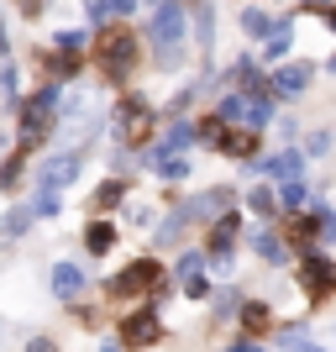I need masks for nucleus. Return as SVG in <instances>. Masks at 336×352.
I'll return each instance as SVG.
<instances>
[{"mask_svg": "<svg viewBox=\"0 0 336 352\" xmlns=\"http://www.w3.org/2000/svg\"><path fill=\"white\" fill-rule=\"evenodd\" d=\"M278 347H284V352H315L305 331H284V337H278Z\"/></svg>", "mask_w": 336, "mask_h": 352, "instance_id": "nucleus-26", "label": "nucleus"}, {"mask_svg": "<svg viewBox=\"0 0 336 352\" xmlns=\"http://www.w3.org/2000/svg\"><path fill=\"white\" fill-rule=\"evenodd\" d=\"M158 337H163V326H158V316H153V310H137V316H126V321H121V342H126L132 352L153 347Z\"/></svg>", "mask_w": 336, "mask_h": 352, "instance_id": "nucleus-7", "label": "nucleus"}, {"mask_svg": "<svg viewBox=\"0 0 336 352\" xmlns=\"http://www.w3.org/2000/svg\"><path fill=\"white\" fill-rule=\"evenodd\" d=\"M27 232V210H5V221H0V236H16Z\"/></svg>", "mask_w": 336, "mask_h": 352, "instance_id": "nucleus-27", "label": "nucleus"}, {"mask_svg": "<svg viewBox=\"0 0 336 352\" xmlns=\"http://www.w3.org/2000/svg\"><path fill=\"white\" fill-rule=\"evenodd\" d=\"M27 352H53V342H47V337H37V342H27Z\"/></svg>", "mask_w": 336, "mask_h": 352, "instance_id": "nucleus-37", "label": "nucleus"}, {"mask_svg": "<svg viewBox=\"0 0 336 352\" xmlns=\"http://www.w3.org/2000/svg\"><path fill=\"white\" fill-rule=\"evenodd\" d=\"M100 352H121V347H100Z\"/></svg>", "mask_w": 336, "mask_h": 352, "instance_id": "nucleus-41", "label": "nucleus"}, {"mask_svg": "<svg viewBox=\"0 0 336 352\" xmlns=\"http://www.w3.org/2000/svg\"><path fill=\"white\" fill-rule=\"evenodd\" d=\"M85 43H89V37H85L79 27H74V32H58V47L69 53V58H79V53H85Z\"/></svg>", "mask_w": 336, "mask_h": 352, "instance_id": "nucleus-23", "label": "nucleus"}, {"mask_svg": "<svg viewBox=\"0 0 336 352\" xmlns=\"http://www.w3.org/2000/svg\"><path fill=\"white\" fill-rule=\"evenodd\" d=\"M221 121H247V95H221Z\"/></svg>", "mask_w": 336, "mask_h": 352, "instance_id": "nucleus-20", "label": "nucleus"}, {"mask_svg": "<svg viewBox=\"0 0 336 352\" xmlns=\"http://www.w3.org/2000/svg\"><path fill=\"white\" fill-rule=\"evenodd\" d=\"M294 47V32H289V21H278V27H268V47H263V58L268 63H278L284 53Z\"/></svg>", "mask_w": 336, "mask_h": 352, "instance_id": "nucleus-16", "label": "nucleus"}, {"mask_svg": "<svg viewBox=\"0 0 336 352\" xmlns=\"http://www.w3.org/2000/svg\"><path fill=\"white\" fill-rule=\"evenodd\" d=\"M53 116H58V89L47 85L21 105V142H43V137L53 132Z\"/></svg>", "mask_w": 336, "mask_h": 352, "instance_id": "nucleus-2", "label": "nucleus"}, {"mask_svg": "<svg viewBox=\"0 0 336 352\" xmlns=\"http://www.w3.org/2000/svg\"><path fill=\"white\" fill-rule=\"evenodd\" d=\"M268 321H273V310H268L263 300H252V305H242V326H247V331H263Z\"/></svg>", "mask_w": 336, "mask_h": 352, "instance_id": "nucleus-19", "label": "nucleus"}, {"mask_svg": "<svg viewBox=\"0 0 336 352\" xmlns=\"http://www.w3.org/2000/svg\"><path fill=\"white\" fill-rule=\"evenodd\" d=\"M236 232H242V221H236L232 210H221L216 232H210V248H216V252H232V248H236Z\"/></svg>", "mask_w": 336, "mask_h": 352, "instance_id": "nucleus-14", "label": "nucleus"}, {"mask_svg": "<svg viewBox=\"0 0 336 352\" xmlns=\"http://www.w3.org/2000/svg\"><path fill=\"white\" fill-rule=\"evenodd\" d=\"M100 69H105V79H126L137 69V37H111L100 47Z\"/></svg>", "mask_w": 336, "mask_h": 352, "instance_id": "nucleus-5", "label": "nucleus"}, {"mask_svg": "<svg viewBox=\"0 0 336 352\" xmlns=\"http://www.w3.org/2000/svg\"><path fill=\"white\" fill-rule=\"evenodd\" d=\"M305 289L315 294V300L336 289V263L326 258V252H305Z\"/></svg>", "mask_w": 336, "mask_h": 352, "instance_id": "nucleus-9", "label": "nucleus"}, {"mask_svg": "<svg viewBox=\"0 0 336 352\" xmlns=\"http://www.w3.org/2000/svg\"><path fill=\"white\" fill-rule=\"evenodd\" d=\"M226 352H263L258 342H236V347H226Z\"/></svg>", "mask_w": 336, "mask_h": 352, "instance_id": "nucleus-38", "label": "nucleus"}, {"mask_svg": "<svg viewBox=\"0 0 336 352\" xmlns=\"http://www.w3.org/2000/svg\"><path fill=\"white\" fill-rule=\"evenodd\" d=\"M179 279H194V274H200V268H205V252H179Z\"/></svg>", "mask_w": 336, "mask_h": 352, "instance_id": "nucleus-22", "label": "nucleus"}, {"mask_svg": "<svg viewBox=\"0 0 336 352\" xmlns=\"http://www.w3.org/2000/svg\"><path fill=\"white\" fill-rule=\"evenodd\" d=\"M326 6H331V0H305V11H326Z\"/></svg>", "mask_w": 336, "mask_h": 352, "instance_id": "nucleus-39", "label": "nucleus"}, {"mask_svg": "<svg viewBox=\"0 0 336 352\" xmlns=\"http://www.w3.org/2000/svg\"><path fill=\"white\" fill-rule=\"evenodd\" d=\"M194 137H200V126H194V121H174V126H168V137H163V142L153 147L147 158H163V153H179V147H190Z\"/></svg>", "mask_w": 336, "mask_h": 352, "instance_id": "nucleus-11", "label": "nucleus"}, {"mask_svg": "<svg viewBox=\"0 0 336 352\" xmlns=\"http://www.w3.org/2000/svg\"><path fill=\"white\" fill-rule=\"evenodd\" d=\"M47 284H53V294H58V300H74V294L85 289V274H79L74 263H53V279H47Z\"/></svg>", "mask_w": 336, "mask_h": 352, "instance_id": "nucleus-12", "label": "nucleus"}, {"mask_svg": "<svg viewBox=\"0 0 336 352\" xmlns=\"http://www.w3.org/2000/svg\"><path fill=\"white\" fill-rule=\"evenodd\" d=\"M121 200H126V190H121V184H100V190H95V206H100V210L121 206Z\"/></svg>", "mask_w": 336, "mask_h": 352, "instance_id": "nucleus-24", "label": "nucleus"}, {"mask_svg": "<svg viewBox=\"0 0 336 352\" xmlns=\"http://www.w3.org/2000/svg\"><path fill=\"white\" fill-rule=\"evenodd\" d=\"M132 221H137V226H153V206H142V200H137V206H132Z\"/></svg>", "mask_w": 336, "mask_h": 352, "instance_id": "nucleus-33", "label": "nucleus"}, {"mask_svg": "<svg viewBox=\"0 0 336 352\" xmlns=\"http://www.w3.org/2000/svg\"><path fill=\"white\" fill-rule=\"evenodd\" d=\"M111 11H116V16H126V11H137V0H111Z\"/></svg>", "mask_w": 336, "mask_h": 352, "instance_id": "nucleus-35", "label": "nucleus"}, {"mask_svg": "<svg viewBox=\"0 0 336 352\" xmlns=\"http://www.w3.org/2000/svg\"><path fill=\"white\" fill-rule=\"evenodd\" d=\"M252 248H258L263 263H289V248H284V236H273V232H258V236H252Z\"/></svg>", "mask_w": 336, "mask_h": 352, "instance_id": "nucleus-15", "label": "nucleus"}, {"mask_svg": "<svg viewBox=\"0 0 336 352\" xmlns=\"http://www.w3.org/2000/svg\"><path fill=\"white\" fill-rule=\"evenodd\" d=\"M16 179H21V158H11V163H5V168H0V190H11Z\"/></svg>", "mask_w": 336, "mask_h": 352, "instance_id": "nucleus-31", "label": "nucleus"}, {"mask_svg": "<svg viewBox=\"0 0 336 352\" xmlns=\"http://www.w3.org/2000/svg\"><path fill=\"white\" fill-rule=\"evenodd\" d=\"M158 168H163L158 179H184V174H190V163H184V158H168V153L158 158Z\"/></svg>", "mask_w": 336, "mask_h": 352, "instance_id": "nucleus-25", "label": "nucleus"}, {"mask_svg": "<svg viewBox=\"0 0 336 352\" xmlns=\"http://www.w3.org/2000/svg\"><path fill=\"white\" fill-rule=\"evenodd\" d=\"M11 53V37H5V16H0V58Z\"/></svg>", "mask_w": 336, "mask_h": 352, "instance_id": "nucleus-36", "label": "nucleus"}, {"mask_svg": "<svg viewBox=\"0 0 336 352\" xmlns=\"http://www.w3.org/2000/svg\"><path fill=\"white\" fill-rule=\"evenodd\" d=\"M331 69H336V63H331Z\"/></svg>", "mask_w": 336, "mask_h": 352, "instance_id": "nucleus-42", "label": "nucleus"}, {"mask_svg": "<svg viewBox=\"0 0 336 352\" xmlns=\"http://www.w3.org/2000/svg\"><path fill=\"white\" fill-rule=\"evenodd\" d=\"M310 79H315L310 63H289V69H278L273 79H268V95H278V100H300V95L310 89Z\"/></svg>", "mask_w": 336, "mask_h": 352, "instance_id": "nucleus-6", "label": "nucleus"}, {"mask_svg": "<svg viewBox=\"0 0 336 352\" xmlns=\"http://www.w3.org/2000/svg\"><path fill=\"white\" fill-rule=\"evenodd\" d=\"M85 248L95 252V258H105V252L116 248V232H111L105 221H89V232H85Z\"/></svg>", "mask_w": 336, "mask_h": 352, "instance_id": "nucleus-18", "label": "nucleus"}, {"mask_svg": "<svg viewBox=\"0 0 336 352\" xmlns=\"http://www.w3.org/2000/svg\"><path fill=\"white\" fill-rule=\"evenodd\" d=\"M184 21H190V11H184L179 0H163L158 11H153V21H147V43L158 47V63H163V69H174V63H179V47H184Z\"/></svg>", "mask_w": 336, "mask_h": 352, "instance_id": "nucleus-1", "label": "nucleus"}, {"mask_svg": "<svg viewBox=\"0 0 336 352\" xmlns=\"http://www.w3.org/2000/svg\"><path fill=\"white\" fill-rule=\"evenodd\" d=\"M0 95H16V69H0Z\"/></svg>", "mask_w": 336, "mask_h": 352, "instance_id": "nucleus-34", "label": "nucleus"}, {"mask_svg": "<svg viewBox=\"0 0 336 352\" xmlns=\"http://www.w3.org/2000/svg\"><path fill=\"white\" fill-rule=\"evenodd\" d=\"M242 32L247 37H268V11H242Z\"/></svg>", "mask_w": 336, "mask_h": 352, "instance_id": "nucleus-21", "label": "nucleus"}, {"mask_svg": "<svg viewBox=\"0 0 336 352\" xmlns=\"http://www.w3.org/2000/svg\"><path fill=\"white\" fill-rule=\"evenodd\" d=\"M216 310H221V316H236V310H242V294H236V289H221L216 294Z\"/></svg>", "mask_w": 336, "mask_h": 352, "instance_id": "nucleus-28", "label": "nucleus"}, {"mask_svg": "<svg viewBox=\"0 0 336 352\" xmlns=\"http://www.w3.org/2000/svg\"><path fill=\"white\" fill-rule=\"evenodd\" d=\"M147 284H158V263H153V258H137L132 268H121L116 279L105 284V294H111V300H126V294L147 289Z\"/></svg>", "mask_w": 336, "mask_h": 352, "instance_id": "nucleus-4", "label": "nucleus"}, {"mask_svg": "<svg viewBox=\"0 0 336 352\" xmlns=\"http://www.w3.org/2000/svg\"><path fill=\"white\" fill-rule=\"evenodd\" d=\"M247 206L258 210V216H268V210H273V190H252V195H247Z\"/></svg>", "mask_w": 336, "mask_h": 352, "instance_id": "nucleus-29", "label": "nucleus"}, {"mask_svg": "<svg viewBox=\"0 0 336 352\" xmlns=\"http://www.w3.org/2000/svg\"><path fill=\"white\" fill-rule=\"evenodd\" d=\"M258 174H273V179H300V174H305V158H300V153H278V158L258 163Z\"/></svg>", "mask_w": 336, "mask_h": 352, "instance_id": "nucleus-13", "label": "nucleus"}, {"mask_svg": "<svg viewBox=\"0 0 336 352\" xmlns=\"http://www.w3.org/2000/svg\"><path fill=\"white\" fill-rule=\"evenodd\" d=\"M85 11H89V21H105V16H111V0H89Z\"/></svg>", "mask_w": 336, "mask_h": 352, "instance_id": "nucleus-32", "label": "nucleus"}, {"mask_svg": "<svg viewBox=\"0 0 336 352\" xmlns=\"http://www.w3.org/2000/svg\"><path fill=\"white\" fill-rule=\"evenodd\" d=\"M74 174H79V153H58V158L43 163V190H63V184H74Z\"/></svg>", "mask_w": 336, "mask_h": 352, "instance_id": "nucleus-10", "label": "nucleus"}, {"mask_svg": "<svg viewBox=\"0 0 336 352\" xmlns=\"http://www.w3.org/2000/svg\"><path fill=\"white\" fill-rule=\"evenodd\" d=\"M326 21H331V32H336V6H326Z\"/></svg>", "mask_w": 336, "mask_h": 352, "instance_id": "nucleus-40", "label": "nucleus"}, {"mask_svg": "<svg viewBox=\"0 0 336 352\" xmlns=\"http://www.w3.org/2000/svg\"><path fill=\"white\" fill-rule=\"evenodd\" d=\"M179 210H184L190 221H216V210H232V190H200V195H190Z\"/></svg>", "mask_w": 336, "mask_h": 352, "instance_id": "nucleus-8", "label": "nucleus"}, {"mask_svg": "<svg viewBox=\"0 0 336 352\" xmlns=\"http://www.w3.org/2000/svg\"><path fill=\"white\" fill-rule=\"evenodd\" d=\"M216 147H221V153H226V158H247V153H252V147H258V132H252V126H247V132H226V137H216Z\"/></svg>", "mask_w": 336, "mask_h": 352, "instance_id": "nucleus-17", "label": "nucleus"}, {"mask_svg": "<svg viewBox=\"0 0 336 352\" xmlns=\"http://www.w3.org/2000/svg\"><path fill=\"white\" fill-rule=\"evenodd\" d=\"M284 206H305V184L300 179H284Z\"/></svg>", "mask_w": 336, "mask_h": 352, "instance_id": "nucleus-30", "label": "nucleus"}, {"mask_svg": "<svg viewBox=\"0 0 336 352\" xmlns=\"http://www.w3.org/2000/svg\"><path fill=\"white\" fill-rule=\"evenodd\" d=\"M147 126H153V105L137 100V95L111 111V137L116 142H137V137H147Z\"/></svg>", "mask_w": 336, "mask_h": 352, "instance_id": "nucleus-3", "label": "nucleus"}]
</instances>
